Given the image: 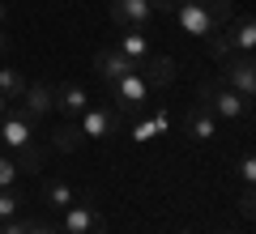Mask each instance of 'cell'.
Segmentation results:
<instances>
[{"label":"cell","mask_w":256,"mask_h":234,"mask_svg":"<svg viewBox=\"0 0 256 234\" xmlns=\"http://www.w3.org/2000/svg\"><path fill=\"white\" fill-rule=\"evenodd\" d=\"M180 234H196V230H180Z\"/></svg>","instance_id":"33"},{"label":"cell","mask_w":256,"mask_h":234,"mask_svg":"<svg viewBox=\"0 0 256 234\" xmlns=\"http://www.w3.org/2000/svg\"><path fill=\"white\" fill-rule=\"evenodd\" d=\"M137 72L146 77L154 90H162V85H171L175 81V72H180V64L171 60V55H150V60H141L137 64Z\"/></svg>","instance_id":"11"},{"label":"cell","mask_w":256,"mask_h":234,"mask_svg":"<svg viewBox=\"0 0 256 234\" xmlns=\"http://www.w3.org/2000/svg\"><path fill=\"white\" fill-rule=\"evenodd\" d=\"M22 111H26L30 119H43L47 111H52V85L47 81H30L26 90H22Z\"/></svg>","instance_id":"14"},{"label":"cell","mask_w":256,"mask_h":234,"mask_svg":"<svg viewBox=\"0 0 256 234\" xmlns=\"http://www.w3.org/2000/svg\"><path fill=\"white\" fill-rule=\"evenodd\" d=\"M30 141H34V119H30L22 107H9L4 115H0V145L13 149V153H22Z\"/></svg>","instance_id":"6"},{"label":"cell","mask_w":256,"mask_h":234,"mask_svg":"<svg viewBox=\"0 0 256 234\" xmlns=\"http://www.w3.org/2000/svg\"><path fill=\"white\" fill-rule=\"evenodd\" d=\"M22 205H26V200H22L13 188H0V222H4V217H18Z\"/></svg>","instance_id":"23"},{"label":"cell","mask_w":256,"mask_h":234,"mask_svg":"<svg viewBox=\"0 0 256 234\" xmlns=\"http://www.w3.org/2000/svg\"><path fill=\"white\" fill-rule=\"evenodd\" d=\"M171 17H175V26H180L184 34H192V38H210L214 30H218L201 0H180V4L171 9Z\"/></svg>","instance_id":"7"},{"label":"cell","mask_w":256,"mask_h":234,"mask_svg":"<svg viewBox=\"0 0 256 234\" xmlns=\"http://www.w3.org/2000/svg\"><path fill=\"white\" fill-rule=\"evenodd\" d=\"M86 196H90V192H82V196H77L68 183H56V179H47V183H43V205H47V209H56V213H64L68 205H77V200H86Z\"/></svg>","instance_id":"16"},{"label":"cell","mask_w":256,"mask_h":234,"mask_svg":"<svg viewBox=\"0 0 256 234\" xmlns=\"http://www.w3.org/2000/svg\"><path fill=\"white\" fill-rule=\"evenodd\" d=\"M26 234H60V230H56V226H47V222H30Z\"/></svg>","instance_id":"28"},{"label":"cell","mask_w":256,"mask_h":234,"mask_svg":"<svg viewBox=\"0 0 256 234\" xmlns=\"http://www.w3.org/2000/svg\"><path fill=\"white\" fill-rule=\"evenodd\" d=\"M116 51L124 55L132 68H137L141 60H150V55H154V47H150V34H146V30H124V34H120V43H116Z\"/></svg>","instance_id":"12"},{"label":"cell","mask_w":256,"mask_h":234,"mask_svg":"<svg viewBox=\"0 0 256 234\" xmlns=\"http://www.w3.org/2000/svg\"><path fill=\"white\" fill-rule=\"evenodd\" d=\"M196 107H205L214 119H230V124L252 115V102L239 98V94L230 90V85H222V81H205L201 90H196Z\"/></svg>","instance_id":"1"},{"label":"cell","mask_w":256,"mask_h":234,"mask_svg":"<svg viewBox=\"0 0 256 234\" xmlns=\"http://www.w3.org/2000/svg\"><path fill=\"white\" fill-rule=\"evenodd\" d=\"M201 4L210 9V17H214V26H218V30L230 26V17H235V4H230V0H201Z\"/></svg>","instance_id":"22"},{"label":"cell","mask_w":256,"mask_h":234,"mask_svg":"<svg viewBox=\"0 0 256 234\" xmlns=\"http://www.w3.org/2000/svg\"><path fill=\"white\" fill-rule=\"evenodd\" d=\"M124 128H128V136L137 145H146V141H154V136H162L166 128H171V115H166L162 107H154L146 119H132V124H124Z\"/></svg>","instance_id":"10"},{"label":"cell","mask_w":256,"mask_h":234,"mask_svg":"<svg viewBox=\"0 0 256 234\" xmlns=\"http://www.w3.org/2000/svg\"><path fill=\"white\" fill-rule=\"evenodd\" d=\"M94 72H98L102 81L111 85V81H120L124 72H132V64H128L116 47H102V51H94Z\"/></svg>","instance_id":"13"},{"label":"cell","mask_w":256,"mask_h":234,"mask_svg":"<svg viewBox=\"0 0 256 234\" xmlns=\"http://www.w3.org/2000/svg\"><path fill=\"white\" fill-rule=\"evenodd\" d=\"M205 47H210V60H226V55H235V43H230V30H214L210 38H205Z\"/></svg>","instance_id":"20"},{"label":"cell","mask_w":256,"mask_h":234,"mask_svg":"<svg viewBox=\"0 0 256 234\" xmlns=\"http://www.w3.org/2000/svg\"><path fill=\"white\" fill-rule=\"evenodd\" d=\"M226 30H230V43H235V51L252 55V47H256V21L248 17V13H239L235 26H226Z\"/></svg>","instance_id":"17"},{"label":"cell","mask_w":256,"mask_h":234,"mask_svg":"<svg viewBox=\"0 0 256 234\" xmlns=\"http://www.w3.org/2000/svg\"><path fill=\"white\" fill-rule=\"evenodd\" d=\"M252 205H256V200H252V188H244V196H239V213L252 217Z\"/></svg>","instance_id":"27"},{"label":"cell","mask_w":256,"mask_h":234,"mask_svg":"<svg viewBox=\"0 0 256 234\" xmlns=\"http://www.w3.org/2000/svg\"><path fill=\"white\" fill-rule=\"evenodd\" d=\"M90 90H86L82 81H64V85H52V107H60V115L77 119L86 107H90Z\"/></svg>","instance_id":"9"},{"label":"cell","mask_w":256,"mask_h":234,"mask_svg":"<svg viewBox=\"0 0 256 234\" xmlns=\"http://www.w3.org/2000/svg\"><path fill=\"white\" fill-rule=\"evenodd\" d=\"M4 111H9V98H4V94H0V115H4Z\"/></svg>","instance_id":"31"},{"label":"cell","mask_w":256,"mask_h":234,"mask_svg":"<svg viewBox=\"0 0 256 234\" xmlns=\"http://www.w3.org/2000/svg\"><path fill=\"white\" fill-rule=\"evenodd\" d=\"M82 141H86V136H82V128H77V119H68V124H60L52 132V149L56 153H77Z\"/></svg>","instance_id":"18"},{"label":"cell","mask_w":256,"mask_h":234,"mask_svg":"<svg viewBox=\"0 0 256 234\" xmlns=\"http://www.w3.org/2000/svg\"><path fill=\"white\" fill-rule=\"evenodd\" d=\"M184 136H192V141H214V136H218V119L205 107H192L188 115H184Z\"/></svg>","instance_id":"15"},{"label":"cell","mask_w":256,"mask_h":234,"mask_svg":"<svg viewBox=\"0 0 256 234\" xmlns=\"http://www.w3.org/2000/svg\"><path fill=\"white\" fill-rule=\"evenodd\" d=\"M60 234H107V217L94 209V196L77 200L60 213Z\"/></svg>","instance_id":"3"},{"label":"cell","mask_w":256,"mask_h":234,"mask_svg":"<svg viewBox=\"0 0 256 234\" xmlns=\"http://www.w3.org/2000/svg\"><path fill=\"white\" fill-rule=\"evenodd\" d=\"M218 234H235V230H218Z\"/></svg>","instance_id":"34"},{"label":"cell","mask_w":256,"mask_h":234,"mask_svg":"<svg viewBox=\"0 0 256 234\" xmlns=\"http://www.w3.org/2000/svg\"><path fill=\"white\" fill-rule=\"evenodd\" d=\"M22 90H26V72L13 68V64H0V94H4L9 102H18Z\"/></svg>","instance_id":"19"},{"label":"cell","mask_w":256,"mask_h":234,"mask_svg":"<svg viewBox=\"0 0 256 234\" xmlns=\"http://www.w3.org/2000/svg\"><path fill=\"white\" fill-rule=\"evenodd\" d=\"M239 179H244V188H252V183H256V158H252V153L239 158Z\"/></svg>","instance_id":"25"},{"label":"cell","mask_w":256,"mask_h":234,"mask_svg":"<svg viewBox=\"0 0 256 234\" xmlns=\"http://www.w3.org/2000/svg\"><path fill=\"white\" fill-rule=\"evenodd\" d=\"M4 51H9V38H4V34H0V55H4Z\"/></svg>","instance_id":"30"},{"label":"cell","mask_w":256,"mask_h":234,"mask_svg":"<svg viewBox=\"0 0 256 234\" xmlns=\"http://www.w3.org/2000/svg\"><path fill=\"white\" fill-rule=\"evenodd\" d=\"M77 128H82V136H94V141H107V136H116L120 128H124V115H120L116 107H86L82 115H77Z\"/></svg>","instance_id":"5"},{"label":"cell","mask_w":256,"mask_h":234,"mask_svg":"<svg viewBox=\"0 0 256 234\" xmlns=\"http://www.w3.org/2000/svg\"><path fill=\"white\" fill-rule=\"evenodd\" d=\"M218 81L230 85L239 98L252 102V94H256V64H252V55H244V51L226 55V60H222V77H218Z\"/></svg>","instance_id":"4"},{"label":"cell","mask_w":256,"mask_h":234,"mask_svg":"<svg viewBox=\"0 0 256 234\" xmlns=\"http://www.w3.org/2000/svg\"><path fill=\"white\" fill-rule=\"evenodd\" d=\"M4 17H9V9H4V4H0V26H4Z\"/></svg>","instance_id":"32"},{"label":"cell","mask_w":256,"mask_h":234,"mask_svg":"<svg viewBox=\"0 0 256 234\" xmlns=\"http://www.w3.org/2000/svg\"><path fill=\"white\" fill-rule=\"evenodd\" d=\"M107 98H111V107H116V111H137V107H150V98H154V85H150L146 77L132 68V72H124L120 81L107 85Z\"/></svg>","instance_id":"2"},{"label":"cell","mask_w":256,"mask_h":234,"mask_svg":"<svg viewBox=\"0 0 256 234\" xmlns=\"http://www.w3.org/2000/svg\"><path fill=\"white\" fill-rule=\"evenodd\" d=\"M26 226H30V222H26L22 213H18V217H4V222H0V234H26Z\"/></svg>","instance_id":"26"},{"label":"cell","mask_w":256,"mask_h":234,"mask_svg":"<svg viewBox=\"0 0 256 234\" xmlns=\"http://www.w3.org/2000/svg\"><path fill=\"white\" fill-rule=\"evenodd\" d=\"M13 162H18V171H43V162H47V149H43V145H34V141H30L26 149H22L18 158H13Z\"/></svg>","instance_id":"21"},{"label":"cell","mask_w":256,"mask_h":234,"mask_svg":"<svg viewBox=\"0 0 256 234\" xmlns=\"http://www.w3.org/2000/svg\"><path fill=\"white\" fill-rule=\"evenodd\" d=\"M18 162H13V158H4V153H0V188H13V183H18Z\"/></svg>","instance_id":"24"},{"label":"cell","mask_w":256,"mask_h":234,"mask_svg":"<svg viewBox=\"0 0 256 234\" xmlns=\"http://www.w3.org/2000/svg\"><path fill=\"white\" fill-rule=\"evenodd\" d=\"M175 4H180V0H150V9H154V13H162V17L175 9Z\"/></svg>","instance_id":"29"},{"label":"cell","mask_w":256,"mask_h":234,"mask_svg":"<svg viewBox=\"0 0 256 234\" xmlns=\"http://www.w3.org/2000/svg\"><path fill=\"white\" fill-rule=\"evenodd\" d=\"M111 21L120 30H150L154 21V9H150V0H111Z\"/></svg>","instance_id":"8"}]
</instances>
